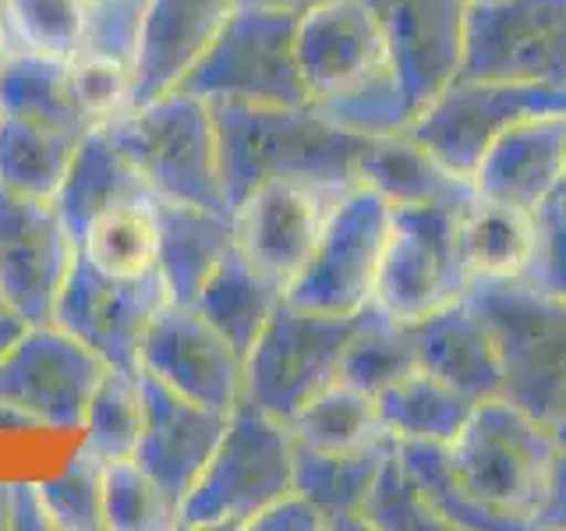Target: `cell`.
I'll return each mask as SVG.
<instances>
[{"mask_svg":"<svg viewBox=\"0 0 566 531\" xmlns=\"http://www.w3.org/2000/svg\"><path fill=\"white\" fill-rule=\"evenodd\" d=\"M217 121L220 188L234 212L255 185L270 177H308L344 181L354 159L350 135L336 128L312 103L305 106H255L209 103Z\"/></svg>","mask_w":566,"mask_h":531,"instance_id":"obj_1","label":"cell"},{"mask_svg":"<svg viewBox=\"0 0 566 531\" xmlns=\"http://www.w3.org/2000/svg\"><path fill=\"white\" fill-rule=\"evenodd\" d=\"M114 146L146 177L156 199L227 209L220 188L217 121L209 100L170 88L103 124Z\"/></svg>","mask_w":566,"mask_h":531,"instance_id":"obj_2","label":"cell"},{"mask_svg":"<svg viewBox=\"0 0 566 531\" xmlns=\"http://www.w3.org/2000/svg\"><path fill=\"white\" fill-rule=\"evenodd\" d=\"M294 489V436L283 421L241 400L199 482L177 510V528H248Z\"/></svg>","mask_w":566,"mask_h":531,"instance_id":"obj_3","label":"cell"},{"mask_svg":"<svg viewBox=\"0 0 566 531\" xmlns=\"http://www.w3.org/2000/svg\"><path fill=\"white\" fill-rule=\"evenodd\" d=\"M294 35L297 11L238 4L177 88L209 103L305 106L312 100L297 67Z\"/></svg>","mask_w":566,"mask_h":531,"instance_id":"obj_4","label":"cell"},{"mask_svg":"<svg viewBox=\"0 0 566 531\" xmlns=\"http://www.w3.org/2000/svg\"><path fill=\"white\" fill-rule=\"evenodd\" d=\"M347 351L344 315H318L280 301L244 358L241 400L287 425L318 389L340 379Z\"/></svg>","mask_w":566,"mask_h":531,"instance_id":"obj_5","label":"cell"},{"mask_svg":"<svg viewBox=\"0 0 566 531\" xmlns=\"http://www.w3.org/2000/svg\"><path fill=\"white\" fill-rule=\"evenodd\" d=\"M111 368L61 326H25L0 358V404L14 407L35 433H82V421Z\"/></svg>","mask_w":566,"mask_h":531,"instance_id":"obj_6","label":"cell"},{"mask_svg":"<svg viewBox=\"0 0 566 531\" xmlns=\"http://www.w3.org/2000/svg\"><path fill=\"white\" fill-rule=\"evenodd\" d=\"M347 188L340 181L270 177L234 206V235L244 259L287 294L308 266Z\"/></svg>","mask_w":566,"mask_h":531,"instance_id":"obj_7","label":"cell"},{"mask_svg":"<svg viewBox=\"0 0 566 531\" xmlns=\"http://www.w3.org/2000/svg\"><path fill=\"white\" fill-rule=\"evenodd\" d=\"M78 256L53 199L0 188V301L25 326L50 323Z\"/></svg>","mask_w":566,"mask_h":531,"instance_id":"obj_8","label":"cell"},{"mask_svg":"<svg viewBox=\"0 0 566 531\" xmlns=\"http://www.w3.org/2000/svg\"><path fill=\"white\" fill-rule=\"evenodd\" d=\"M297 67L318 111H340L368 96L386 71V46L365 0H315L297 14Z\"/></svg>","mask_w":566,"mask_h":531,"instance_id":"obj_9","label":"cell"},{"mask_svg":"<svg viewBox=\"0 0 566 531\" xmlns=\"http://www.w3.org/2000/svg\"><path fill=\"white\" fill-rule=\"evenodd\" d=\"M167 301L164 277H111L82 252L57 294L50 323L93 347L106 365L138 368L142 333Z\"/></svg>","mask_w":566,"mask_h":531,"instance_id":"obj_10","label":"cell"},{"mask_svg":"<svg viewBox=\"0 0 566 531\" xmlns=\"http://www.w3.org/2000/svg\"><path fill=\"white\" fill-rule=\"evenodd\" d=\"M138 368L212 412H234L244 394V354L191 305L164 301L142 333Z\"/></svg>","mask_w":566,"mask_h":531,"instance_id":"obj_11","label":"cell"},{"mask_svg":"<svg viewBox=\"0 0 566 531\" xmlns=\"http://www.w3.org/2000/svg\"><path fill=\"white\" fill-rule=\"evenodd\" d=\"M227 421V412L195 404L142 372V433L135 460L177 510L217 454Z\"/></svg>","mask_w":566,"mask_h":531,"instance_id":"obj_12","label":"cell"},{"mask_svg":"<svg viewBox=\"0 0 566 531\" xmlns=\"http://www.w3.org/2000/svg\"><path fill=\"white\" fill-rule=\"evenodd\" d=\"M234 8L238 0H149L132 58V106L181 85Z\"/></svg>","mask_w":566,"mask_h":531,"instance_id":"obj_13","label":"cell"},{"mask_svg":"<svg viewBox=\"0 0 566 531\" xmlns=\"http://www.w3.org/2000/svg\"><path fill=\"white\" fill-rule=\"evenodd\" d=\"M156 220L159 277H164L167 301H174V305H195L209 273L238 244L234 212L217 206L156 199Z\"/></svg>","mask_w":566,"mask_h":531,"instance_id":"obj_14","label":"cell"},{"mask_svg":"<svg viewBox=\"0 0 566 531\" xmlns=\"http://www.w3.org/2000/svg\"><path fill=\"white\" fill-rule=\"evenodd\" d=\"M135 202H156L146 177L132 167V159L114 146L103 128H88L78 142L75 159H71L57 195H53V206H57L61 220L67 223L71 238L82 241L85 227L99 212Z\"/></svg>","mask_w":566,"mask_h":531,"instance_id":"obj_15","label":"cell"},{"mask_svg":"<svg viewBox=\"0 0 566 531\" xmlns=\"http://www.w3.org/2000/svg\"><path fill=\"white\" fill-rule=\"evenodd\" d=\"M535 223L510 202H471L453 212L450 256L478 277H517L535 256Z\"/></svg>","mask_w":566,"mask_h":531,"instance_id":"obj_16","label":"cell"},{"mask_svg":"<svg viewBox=\"0 0 566 531\" xmlns=\"http://www.w3.org/2000/svg\"><path fill=\"white\" fill-rule=\"evenodd\" d=\"M280 301H283V291L270 277H262L234 244L220 259L217 270L209 273L191 309L202 319H209V323L230 341V347L248 358V351L255 347L259 333L280 309Z\"/></svg>","mask_w":566,"mask_h":531,"instance_id":"obj_17","label":"cell"},{"mask_svg":"<svg viewBox=\"0 0 566 531\" xmlns=\"http://www.w3.org/2000/svg\"><path fill=\"white\" fill-rule=\"evenodd\" d=\"M82 135L85 132H64L0 114V188L29 199H53Z\"/></svg>","mask_w":566,"mask_h":531,"instance_id":"obj_18","label":"cell"},{"mask_svg":"<svg viewBox=\"0 0 566 531\" xmlns=\"http://www.w3.org/2000/svg\"><path fill=\"white\" fill-rule=\"evenodd\" d=\"M71 61L46 53L14 50L0 64V114L64 132H88L71 100Z\"/></svg>","mask_w":566,"mask_h":531,"instance_id":"obj_19","label":"cell"},{"mask_svg":"<svg viewBox=\"0 0 566 531\" xmlns=\"http://www.w3.org/2000/svg\"><path fill=\"white\" fill-rule=\"evenodd\" d=\"M78 252L111 277L159 273V220L156 202L106 209L85 227Z\"/></svg>","mask_w":566,"mask_h":531,"instance_id":"obj_20","label":"cell"},{"mask_svg":"<svg viewBox=\"0 0 566 531\" xmlns=\"http://www.w3.org/2000/svg\"><path fill=\"white\" fill-rule=\"evenodd\" d=\"M371 397L344 379H333L287 421L294 447L315 454H358L371 436Z\"/></svg>","mask_w":566,"mask_h":531,"instance_id":"obj_21","label":"cell"},{"mask_svg":"<svg viewBox=\"0 0 566 531\" xmlns=\"http://www.w3.org/2000/svg\"><path fill=\"white\" fill-rule=\"evenodd\" d=\"M142 433V368H106L82 421V454L99 465L135 457Z\"/></svg>","mask_w":566,"mask_h":531,"instance_id":"obj_22","label":"cell"},{"mask_svg":"<svg viewBox=\"0 0 566 531\" xmlns=\"http://www.w3.org/2000/svg\"><path fill=\"white\" fill-rule=\"evenodd\" d=\"M11 53L32 50L46 58H78L85 50V0H0Z\"/></svg>","mask_w":566,"mask_h":531,"instance_id":"obj_23","label":"cell"},{"mask_svg":"<svg viewBox=\"0 0 566 531\" xmlns=\"http://www.w3.org/2000/svg\"><path fill=\"white\" fill-rule=\"evenodd\" d=\"M103 528L111 531H164L177 528V507L135 457L103 465Z\"/></svg>","mask_w":566,"mask_h":531,"instance_id":"obj_24","label":"cell"},{"mask_svg":"<svg viewBox=\"0 0 566 531\" xmlns=\"http://www.w3.org/2000/svg\"><path fill=\"white\" fill-rule=\"evenodd\" d=\"M67 79L85 128H103L124 111H132V64L82 50L78 58H71Z\"/></svg>","mask_w":566,"mask_h":531,"instance_id":"obj_25","label":"cell"},{"mask_svg":"<svg viewBox=\"0 0 566 531\" xmlns=\"http://www.w3.org/2000/svg\"><path fill=\"white\" fill-rule=\"evenodd\" d=\"M43 503L53 528L61 531H99L103 528V465L88 454H75L71 465L40 482Z\"/></svg>","mask_w":566,"mask_h":531,"instance_id":"obj_26","label":"cell"},{"mask_svg":"<svg viewBox=\"0 0 566 531\" xmlns=\"http://www.w3.org/2000/svg\"><path fill=\"white\" fill-rule=\"evenodd\" d=\"M11 528L14 531H50L53 528L40 482H11Z\"/></svg>","mask_w":566,"mask_h":531,"instance_id":"obj_27","label":"cell"},{"mask_svg":"<svg viewBox=\"0 0 566 531\" xmlns=\"http://www.w3.org/2000/svg\"><path fill=\"white\" fill-rule=\"evenodd\" d=\"M25 333V323L18 315H11V312H0V358L11 351V344L18 341V336Z\"/></svg>","mask_w":566,"mask_h":531,"instance_id":"obj_28","label":"cell"},{"mask_svg":"<svg viewBox=\"0 0 566 531\" xmlns=\"http://www.w3.org/2000/svg\"><path fill=\"white\" fill-rule=\"evenodd\" d=\"M238 4H259V8H283V11H305L315 0H238Z\"/></svg>","mask_w":566,"mask_h":531,"instance_id":"obj_29","label":"cell"},{"mask_svg":"<svg viewBox=\"0 0 566 531\" xmlns=\"http://www.w3.org/2000/svg\"><path fill=\"white\" fill-rule=\"evenodd\" d=\"M11 528V482H0V531Z\"/></svg>","mask_w":566,"mask_h":531,"instance_id":"obj_30","label":"cell"},{"mask_svg":"<svg viewBox=\"0 0 566 531\" xmlns=\"http://www.w3.org/2000/svg\"><path fill=\"white\" fill-rule=\"evenodd\" d=\"M8 53H11V40H8L4 18H0V64H4V61H8Z\"/></svg>","mask_w":566,"mask_h":531,"instance_id":"obj_31","label":"cell"},{"mask_svg":"<svg viewBox=\"0 0 566 531\" xmlns=\"http://www.w3.org/2000/svg\"><path fill=\"white\" fill-rule=\"evenodd\" d=\"M0 312H8V309H4V301H0Z\"/></svg>","mask_w":566,"mask_h":531,"instance_id":"obj_32","label":"cell"}]
</instances>
